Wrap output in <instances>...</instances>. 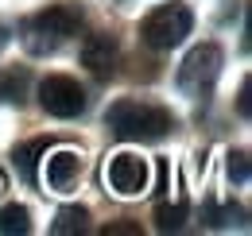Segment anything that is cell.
Instances as JSON below:
<instances>
[{
  "instance_id": "12",
  "label": "cell",
  "mask_w": 252,
  "mask_h": 236,
  "mask_svg": "<svg viewBox=\"0 0 252 236\" xmlns=\"http://www.w3.org/2000/svg\"><path fill=\"white\" fill-rule=\"evenodd\" d=\"M47 151V140H32L24 148H16V171L24 182H35L39 178V155Z\"/></svg>"
},
{
  "instance_id": "5",
  "label": "cell",
  "mask_w": 252,
  "mask_h": 236,
  "mask_svg": "<svg viewBox=\"0 0 252 236\" xmlns=\"http://www.w3.org/2000/svg\"><path fill=\"white\" fill-rule=\"evenodd\" d=\"M39 105H43V113L59 120H74L86 113V89L66 74H47L39 82Z\"/></svg>"
},
{
  "instance_id": "15",
  "label": "cell",
  "mask_w": 252,
  "mask_h": 236,
  "mask_svg": "<svg viewBox=\"0 0 252 236\" xmlns=\"http://www.w3.org/2000/svg\"><path fill=\"white\" fill-rule=\"evenodd\" d=\"M229 178H233L237 186L249 182V151H233V155H229Z\"/></svg>"
},
{
  "instance_id": "8",
  "label": "cell",
  "mask_w": 252,
  "mask_h": 236,
  "mask_svg": "<svg viewBox=\"0 0 252 236\" xmlns=\"http://www.w3.org/2000/svg\"><path fill=\"white\" fill-rule=\"evenodd\" d=\"M117 59H121V51H117V43H113L109 35H90V39L82 43V66H86L94 78H113Z\"/></svg>"
},
{
  "instance_id": "6",
  "label": "cell",
  "mask_w": 252,
  "mask_h": 236,
  "mask_svg": "<svg viewBox=\"0 0 252 236\" xmlns=\"http://www.w3.org/2000/svg\"><path fill=\"white\" fill-rule=\"evenodd\" d=\"M148 159H140V155H132V151H121V155H113L109 163H105V186L117 194V198H136V194H144L148 190Z\"/></svg>"
},
{
  "instance_id": "10",
  "label": "cell",
  "mask_w": 252,
  "mask_h": 236,
  "mask_svg": "<svg viewBox=\"0 0 252 236\" xmlns=\"http://www.w3.org/2000/svg\"><path fill=\"white\" fill-rule=\"evenodd\" d=\"M28 86H32V74L20 66H12V70H0V101H8V105H24L28 101Z\"/></svg>"
},
{
  "instance_id": "4",
  "label": "cell",
  "mask_w": 252,
  "mask_h": 236,
  "mask_svg": "<svg viewBox=\"0 0 252 236\" xmlns=\"http://www.w3.org/2000/svg\"><path fill=\"white\" fill-rule=\"evenodd\" d=\"M221 62H225V55H221L218 43H202V47H194L187 59H183V66H179V89L190 93V97L210 93L214 82H218V74H221Z\"/></svg>"
},
{
  "instance_id": "17",
  "label": "cell",
  "mask_w": 252,
  "mask_h": 236,
  "mask_svg": "<svg viewBox=\"0 0 252 236\" xmlns=\"http://www.w3.org/2000/svg\"><path fill=\"white\" fill-rule=\"evenodd\" d=\"M113 233H140V225H109L105 236H113Z\"/></svg>"
},
{
  "instance_id": "18",
  "label": "cell",
  "mask_w": 252,
  "mask_h": 236,
  "mask_svg": "<svg viewBox=\"0 0 252 236\" xmlns=\"http://www.w3.org/2000/svg\"><path fill=\"white\" fill-rule=\"evenodd\" d=\"M4 47H8V31L0 28V51H4Z\"/></svg>"
},
{
  "instance_id": "1",
  "label": "cell",
  "mask_w": 252,
  "mask_h": 236,
  "mask_svg": "<svg viewBox=\"0 0 252 236\" xmlns=\"http://www.w3.org/2000/svg\"><path fill=\"white\" fill-rule=\"evenodd\" d=\"M105 124H109V132H113L117 140H125V144H156L167 132H175L171 109L152 105V101H117V105H109Z\"/></svg>"
},
{
  "instance_id": "3",
  "label": "cell",
  "mask_w": 252,
  "mask_h": 236,
  "mask_svg": "<svg viewBox=\"0 0 252 236\" xmlns=\"http://www.w3.org/2000/svg\"><path fill=\"white\" fill-rule=\"evenodd\" d=\"M190 28H194V12L187 4H159L140 24V43L152 51H171L190 35Z\"/></svg>"
},
{
  "instance_id": "16",
  "label": "cell",
  "mask_w": 252,
  "mask_h": 236,
  "mask_svg": "<svg viewBox=\"0 0 252 236\" xmlns=\"http://www.w3.org/2000/svg\"><path fill=\"white\" fill-rule=\"evenodd\" d=\"M249 78H245V82H241V97H237V109H241V117H249L252 113V101H249Z\"/></svg>"
},
{
  "instance_id": "2",
  "label": "cell",
  "mask_w": 252,
  "mask_h": 236,
  "mask_svg": "<svg viewBox=\"0 0 252 236\" xmlns=\"http://www.w3.org/2000/svg\"><path fill=\"white\" fill-rule=\"evenodd\" d=\"M78 28H82V8L78 4H51V8L35 12L20 24V39L32 55H55Z\"/></svg>"
},
{
  "instance_id": "9",
  "label": "cell",
  "mask_w": 252,
  "mask_h": 236,
  "mask_svg": "<svg viewBox=\"0 0 252 236\" xmlns=\"http://www.w3.org/2000/svg\"><path fill=\"white\" fill-rule=\"evenodd\" d=\"M206 225L210 229H249V209L233 202H206Z\"/></svg>"
},
{
  "instance_id": "11",
  "label": "cell",
  "mask_w": 252,
  "mask_h": 236,
  "mask_svg": "<svg viewBox=\"0 0 252 236\" xmlns=\"http://www.w3.org/2000/svg\"><path fill=\"white\" fill-rule=\"evenodd\" d=\"M90 229V209L86 206H63L55 213V225L51 233L55 236H70V233H86Z\"/></svg>"
},
{
  "instance_id": "7",
  "label": "cell",
  "mask_w": 252,
  "mask_h": 236,
  "mask_svg": "<svg viewBox=\"0 0 252 236\" xmlns=\"http://www.w3.org/2000/svg\"><path fill=\"white\" fill-rule=\"evenodd\" d=\"M43 155H47V151H43ZM78 178H82V155L74 148H59V151L47 155V186H51L55 194L74 190Z\"/></svg>"
},
{
  "instance_id": "13",
  "label": "cell",
  "mask_w": 252,
  "mask_h": 236,
  "mask_svg": "<svg viewBox=\"0 0 252 236\" xmlns=\"http://www.w3.org/2000/svg\"><path fill=\"white\" fill-rule=\"evenodd\" d=\"M28 236L32 233V213L28 206H4L0 209V236Z\"/></svg>"
},
{
  "instance_id": "14",
  "label": "cell",
  "mask_w": 252,
  "mask_h": 236,
  "mask_svg": "<svg viewBox=\"0 0 252 236\" xmlns=\"http://www.w3.org/2000/svg\"><path fill=\"white\" fill-rule=\"evenodd\" d=\"M183 221H187V202H183V198H179L175 206L163 202V206L156 209V229L159 233H175V229H183Z\"/></svg>"
}]
</instances>
